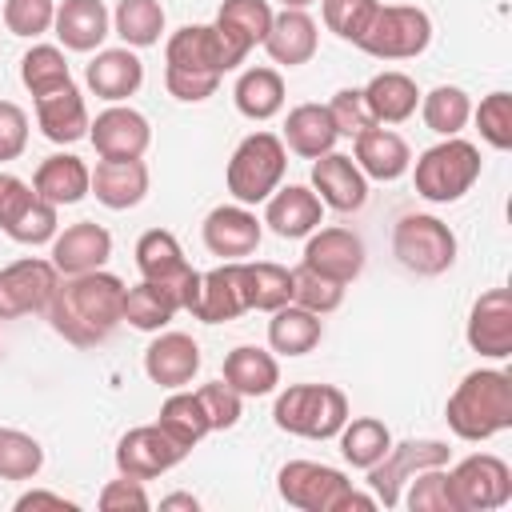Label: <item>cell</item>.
Wrapping results in <instances>:
<instances>
[{
  "instance_id": "cell-1",
  "label": "cell",
  "mask_w": 512,
  "mask_h": 512,
  "mask_svg": "<svg viewBox=\"0 0 512 512\" xmlns=\"http://www.w3.org/2000/svg\"><path fill=\"white\" fill-rule=\"evenodd\" d=\"M44 316L52 332L64 336L68 344L96 348L116 332V324H124V280L104 268L60 276Z\"/></svg>"
},
{
  "instance_id": "cell-2",
  "label": "cell",
  "mask_w": 512,
  "mask_h": 512,
  "mask_svg": "<svg viewBox=\"0 0 512 512\" xmlns=\"http://www.w3.org/2000/svg\"><path fill=\"white\" fill-rule=\"evenodd\" d=\"M240 68L216 24H184L164 44V88L184 104H200L216 96L224 72Z\"/></svg>"
},
{
  "instance_id": "cell-3",
  "label": "cell",
  "mask_w": 512,
  "mask_h": 512,
  "mask_svg": "<svg viewBox=\"0 0 512 512\" xmlns=\"http://www.w3.org/2000/svg\"><path fill=\"white\" fill-rule=\"evenodd\" d=\"M444 420L468 444H480V440L508 432L512 428V376L504 368L468 372L456 384V392L448 396Z\"/></svg>"
},
{
  "instance_id": "cell-4",
  "label": "cell",
  "mask_w": 512,
  "mask_h": 512,
  "mask_svg": "<svg viewBox=\"0 0 512 512\" xmlns=\"http://www.w3.org/2000/svg\"><path fill=\"white\" fill-rule=\"evenodd\" d=\"M276 492L288 508L300 512H372L380 508L376 496H364L352 488V480L332 468V464H316V460H288L276 472Z\"/></svg>"
},
{
  "instance_id": "cell-5",
  "label": "cell",
  "mask_w": 512,
  "mask_h": 512,
  "mask_svg": "<svg viewBox=\"0 0 512 512\" xmlns=\"http://www.w3.org/2000/svg\"><path fill=\"white\" fill-rule=\"evenodd\" d=\"M480 168L484 160L472 140L444 136L440 144L416 156L412 184H416V196H424L428 204H456L464 192H472V184L480 180Z\"/></svg>"
},
{
  "instance_id": "cell-6",
  "label": "cell",
  "mask_w": 512,
  "mask_h": 512,
  "mask_svg": "<svg viewBox=\"0 0 512 512\" xmlns=\"http://www.w3.org/2000/svg\"><path fill=\"white\" fill-rule=\"evenodd\" d=\"M344 420L348 396L336 384H288L272 404V424L304 440H332Z\"/></svg>"
},
{
  "instance_id": "cell-7",
  "label": "cell",
  "mask_w": 512,
  "mask_h": 512,
  "mask_svg": "<svg viewBox=\"0 0 512 512\" xmlns=\"http://www.w3.org/2000/svg\"><path fill=\"white\" fill-rule=\"evenodd\" d=\"M288 172V148L276 132H252L236 144L232 160H228V172H224V184L232 192L236 204H264L280 180Z\"/></svg>"
},
{
  "instance_id": "cell-8",
  "label": "cell",
  "mask_w": 512,
  "mask_h": 512,
  "mask_svg": "<svg viewBox=\"0 0 512 512\" xmlns=\"http://www.w3.org/2000/svg\"><path fill=\"white\" fill-rule=\"evenodd\" d=\"M392 256L416 276H440L456 264V232L428 212H408L392 228Z\"/></svg>"
},
{
  "instance_id": "cell-9",
  "label": "cell",
  "mask_w": 512,
  "mask_h": 512,
  "mask_svg": "<svg viewBox=\"0 0 512 512\" xmlns=\"http://www.w3.org/2000/svg\"><path fill=\"white\" fill-rule=\"evenodd\" d=\"M432 44V16L416 4H380L368 32L360 36V52L376 60H412Z\"/></svg>"
},
{
  "instance_id": "cell-10",
  "label": "cell",
  "mask_w": 512,
  "mask_h": 512,
  "mask_svg": "<svg viewBox=\"0 0 512 512\" xmlns=\"http://www.w3.org/2000/svg\"><path fill=\"white\" fill-rule=\"evenodd\" d=\"M456 512H496L512 500V468L492 452H472L448 468Z\"/></svg>"
},
{
  "instance_id": "cell-11",
  "label": "cell",
  "mask_w": 512,
  "mask_h": 512,
  "mask_svg": "<svg viewBox=\"0 0 512 512\" xmlns=\"http://www.w3.org/2000/svg\"><path fill=\"white\" fill-rule=\"evenodd\" d=\"M136 268L144 280L168 288L180 304V312L192 308L196 300V288H200V272L184 260V248L180 240L168 232V228H148L140 240H136Z\"/></svg>"
},
{
  "instance_id": "cell-12",
  "label": "cell",
  "mask_w": 512,
  "mask_h": 512,
  "mask_svg": "<svg viewBox=\"0 0 512 512\" xmlns=\"http://www.w3.org/2000/svg\"><path fill=\"white\" fill-rule=\"evenodd\" d=\"M452 460V448L444 440H404V444H392L372 468H368V488L376 496V504L384 508H396L400 496H404V484L424 472V468H444Z\"/></svg>"
},
{
  "instance_id": "cell-13",
  "label": "cell",
  "mask_w": 512,
  "mask_h": 512,
  "mask_svg": "<svg viewBox=\"0 0 512 512\" xmlns=\"http://www.w3.org/2000/svg\"><path fill=\"white\" fill-rule=\"evenodd\" d=\"M60 284V272L52 260L24 256L0 268V320H16L28 312H44L52 292Z\"/></svg>"
},
{
  "instance_id": "cell-14",
  "label": "cell",
  "mask_w": 512,
  "mask_h": 512,
  "mask_svg": "<svg viewBox=\"0 0 512 512\" xmlns=\"http://www.w3.org/2000/svg\"><path fill=\"white\" fill-rule=\"evenodd\" d=\"M184 456L188 448L176 444L160 424H140V428H128L116 444V472L132 480H156L172 472Z\"/></svg>"
},
{
  "instance_id": "cell-15",
  "label": "cell",
  "mask_w": 512,
  "mask_h": 512,
  "mask_svg": "<svg viewBox=\"0 0 512 512\" xmlns=\"http://www.w3.org/2000/svg\"><path fill=\"white\" fill-rule=\"evenodd\" d=\"M88 140L100 160H140L152 144V124L144 112L128 104H108L88 124Z\"/></svg>"
},
{
  "instance_id": "cell-16",
  "label": "cell",
  "mask_w": 512,
  "mask_h": 512,
  "mask_svg": "<svg viewBox=\"0 0 512 512\" xmlns=\"http://www.w3.org/2000/svg\"><path fill=\"white\" fill-rule=\"evenodd\" d=\"M188 312L204 324H228V320L252 312L248 284H244V260H224L212 272H200V288H196V300Z\"/></svg>"
},
{
  "instance_id": "cell-17",
  "label": "cell",
  "mask_w": 512,
  "mask_h": 512,
  "mask_svg": "<svg viewBox=\"0 0 512 512\" xmlns=\"http://www.w3.org/2000/svg\"><path fill=\"white\" fill-rule=\"evenodd\" d=\"M468 348L488 356V360H508L512 356V292L508 288H488L476 296L468 312Z\"/></svg>"
},
{
  "instance_id": "cell-18",
  "label": "cell",
  "mask_w": 512,
  "mask_h": 512,
  "mask_svg": "<svg viewBox=\"0 0 512 512\" xmlns=\"http://www.w3.org/2000/svg\"><path fill=\"white\" fill-rule=\"evenodd\" d=\"M200 232H204V248L212 256H220V260L252 256L260 248V236H264V228H260V220H256V212L248 204H220V208H212L204 216Z\"/></svg>"
},
{
  "instance_id": "cell-19",
  "label": "cell",
  "mask_w": 512,
  "mask_h": 512,
  "mask_svg": "<svg viewBox=\"0 0 512 512\" xmlns=\"http://www.w3.org/2000/svg\"><path fill=\"white\" fill-rule=\"evenodd\" d=\"M312 192L320 196L324 208H336V212H356L364 208L368 200V176L356 168L352 156L344 152H324L312 160Z\"/></svg>"
},
{
  "instance_id": "cell-20",
  "label": "cell",
  "mask_w": 512,
  "mask_h": 512,
  "mask_svg": "<svg viewBox=\"0 0 512 512\" xmlns=\"http://www.w3.org/2000/svg\"><path fill=\"white\" fill-rule=\"evenodd\" d=\"M112 256V232L96 220H76L52 236V264L60 276H80L104 268Z\"/></svg>"
},
{
  "instance_id": "cell-21",
  "label": "cell",
  "mask_w": 512,
  "mask_h": 512,
  "mask_svg": "<svg viewBox=\"0 0 512 512\" xmlns=\"http://www.w3.org/2000/svg\"><path fill=\"white\" fill-rule=\"evenodd\" d=\"M300 264H308L340 284H352L364 272V240L352 228H316V232H308Z\"/></svg>"
},
{
  "instance_id": "cell-22",
  "label": "cell",
  "mask_w": 512,
  "mask_h": 512,
  "mask_svg": "<svg viewBox=\"0 0 512 512\" xmlns=\"http://www.w3.org/2000/svg\"><path fill=\"white\" fill-rule=\"evenodd\" d=\"M84 84L92 88V96L120 104L128 96L140 92L144 84V60L124 44V48H96V56L84 68Z\"/></svg>"
},
{
  "instance_id": "cell-23",
  "label": "cell",
  "mask_w": 512,
  "mask_h": 512,
  "mask_svg": "<svg viewBox=\"0 0 512 512\" xmlns=\"http://www.w3.org/2000/svg\"><path fill=\"white\" fill-rule=\"evenodd\" d=\"M144 372L160 388H188L200 372V344L188 332H156V340L144 348Z\"/></svg>"
},
{
  "instance_id": "cell-24",
  "label": "cell",
  "mask_w": 512,
  "mask_h": 512,
  "mask_svg": "<svg viewBox=\"0 0 512 512\" xmlns=\"http://www.w3.org/2000/svg\"><path fill=\"white\" fill-rule=\"evenodd\" d=\"M32 104H36V124H40V132L52 144H76V140L88 136V124L92 120H88V104H84L76 80L60 84L52 92L32 96Z\"/></svg>"
},
{
  "instance_id": "cell-25",
  "label": "cell",
  "mask_w": 512,
  "mask_h": 512,
  "mask_svg": "<svg viewBox=\"0 0 512 512\" xmlns=\"http://www.w3.org/2000/svg\"><path fill=\"white\" fill-rule=\"evenodd\" d=\"M352 156H356V168L368 176V180H400L408 168H412V148L400 132L384 128V124H372L364 128L360 136H352Z\"/></svg>"
},
{
  "instance_id": "cell-26",
  "label": "cell",
  "mask_w": 512,
  "mask_h": 512,
  "mask_svg": "<svg viewBox=\"0 0 512 512\" xmlns=\"http://www.w3.org/2000/svg\"><path fill=\"white\" fill-rule=\"evenodd\" d=\"M324 220V204L312 188L304 184H288V188H276L268 200H264V220L280 240H300L308 232H316Z\"/></svg>"
},
{
  "instance_id": "cell-27",
  "label": "cell",
  "mask_w": 512,
  "mask_h": 512,
  "mask_svg": "<svg viewBox=\"0 0 512 512\" xmlns=\"http://www.w3.org/2000/svg\"><path fill=\"white\" fill-rule=\"evenodd\" d=\"M216 32L228 44V52L236 56V64H244V56L264 44L268 28H272V4L268 0H220L216 8Z\"/></svg>"
},
{
  "instance_id": "cell-28",
  "label": "cell",
  "mask_w": 512,
  "mask_h": 512,
  "mask_svg": "<svg viewBox=\"0 0 512 512\" xmlns=\"http://www.w3.org/2000/svg\"><path fill=\"white\" fill-rule=\"evenodd\" d=\"M320 48V32H316V20L304 12V8H284V12H272V28L264 36V52L284 64V68H296V64H308Z\"/></svg>"
},
{
  "instance_id": "cell-29",
  "label": "cell",
  "mask_w": 512,
  "mask_h": 512,
  "mask_svg": "<svg viewBox=\"0 0 512 512\" xmlns=\"http://www.w3.org/2000/svg\"><path fill=\"white\" fill-rule=\"evenodd\" d=\"M52 28L68 52H96L112 32V12L104 8V0H64L56 4Z\"/></svg>"
},
{
  "instance_id": "cell-30",
  "label": "cell",
  "mask_w": 512,
  "mask_h": 512,
  "mask_svg": "<svg viewBox=\"0 0 512 512\" xmlns=\"http://www.w3.org/2000/svg\"><path fill=\"white\" fill-rule=\"evenodd\" d=\"M92 196L112 208H136L148 196V164L144 160H100L92 168Z\"/></svg>"
},
{
  "instance_id": "cell-31",
  "label": "cell",
  "mask_w": 512,
  "mask_h": 512,
  "mask_svg": "<svg viewBox=\"0 0 512 512\" xmlns=\"http://www.w3.org/2000/svg\"><path fill=\"white\" fill-rule=\"evenodd\" d=\"M284 148L288 152H296V156H304V160H316V156H324V152H332L336 148V140H340V132H336V124H332V116H328V104H296L288 116H284Z\"/></svg>"
},
{
  "instance_id": "cell-32",
  "label": "cell",
  "mask_w": 512,
  "mask_h": 512,
  "mask_svg": "<svg viewBox=\"0 0 512 512\" xmlns=\"http://www.w3.org/2000/svg\"><path fill=\"white\" fill-rule=\"evenodd\" d=\"M32 188H36V196H44L56 208L60 204H80L92 192V168L72 152H56V156L40 160V168L32 176Z\"/></svg>"
},
{
  "instance_id": "cell-33",
  "label": "cell",
  "mask_w": 512,
  "mask_h": 512,
  "mask_svg": "<svg viewBox=\"0 0 512 512\" xmlns=\"http://www.w3.org/2000/svg\"><path fill=\"white\" fill-rule=\"evenodd\" d=\"M360 92H364L368 112H372L376 124H404V120L420 108V88H416V80H412L408 72H396V68L376 72Z\"/></svg>"
},
{
  "instance_id": "cell-34",
  "label": "cell",
  "mask_w": 512,
  "mask_h": 512,
  "mask_svg": "<svg viewBox=\"0 0 512 512\" xmlns=\"http://www.w3.org/2000/svg\"><path fill=\"white\" fill-rule=\"evenodd\" d=\"M228 388H236L240 396H268L276 392L280 384V364L268 348H256V344H236L228 356H224V376H220Z\"/></svg>"
},
{
  "instance_id": "cell-35",
  "label": "cell",
  "mask_w": 512,
  "mask_h": 512,
  "mask_svg": "<svg viewBox=\"0 0 512 512\" xmlns=\"http://www.w3.org/2000/svg\"><path fill=\"white\" fill-rule=\"evenodd\" d=\"M268 348L280 356H304L324 340V320L300 304H284L276 312H268Z\"/></svg>"
},
{
  "instance_id": "cell-36",
  "label": "cell",
  "mask_w": 512,
  "mask_h": 512,
  "mask_svg": "<svg viewBox=\"0 0 512 512\" xmlns=\"http://www.w3.org/2000/svg\"><path fill=\"white\" fill-rule=\"evenodd\" d=\"M236 112L248 120H272L284 108V76L276 68H244L232 88Z\"/></svg>"
},
{
  "instance_id": "cell-37",
  "label": "cell",
  "mask_w": 512,
  "mask_h": 512,
  "mask_svg": "<svg viewBox=\"0 0 512 512\" xmlns=\"http://www.w3.org/2000/svg\"><path fill=\"white\" fill-rule=\"evenodd\" d=\"M336 436H340V456H344V464L364 468V472L392 448V432H388V424L376 420V416H348Z\"/></svg>"
},
{
  "instance_id": "cell-38",
  "label": "cell",
  "mask_w": 512,
  "mask_h": 512,
  "mask_svg": "<svg viewBox=\"0 0 512 512\" xmlns=\"http://www.w3.org/2000/svg\"><path fill=\"white\" fill-rule=\"evenodd\" d=\"M156 424H160L176 444H184L188 452H192V448L212 432V424H208V416H204L200 396H196V392H184V388H172V396L160 404Z\"/></svg>"
},
{
  "instance_id": "cell-39",
  "label": "cell",
  "mask_w": 512,
  "mask_h": 512,
  "mask_svg": "<svg viewBox=\"0 0 512 512\" xmlns=\"http://www.w3.org/2000/svg\"><path fill=\"white\" fill-rule=\"evenodd\" d=\"M420 116L428 132L436 136H460L464 124L472 120V100L456 84H436L432 92H420Z\"/></svg>"
},
{
  "instance_id": "cell-40",
  "label": "cell",
  "mask_w": 512,
  "mask_h": 512,
  "mask_svg": "<svg viewBox=\"0 0 512 512\" xmlns=\"http://www.w3.org/2000/svg\"><path fill=\"white\" fill-rule=\"evenodd\" d=\"M176 312H180L176 296H172L168 288L152 284V280H140V284L124 288V320H128L132 328H140V332H160V328H168V320H172Z\"/></svg>"
},
{
  "instance_id": "cell-41",
  "label": "cell",
  "mask_w": 512,
  "mask_h": 512,
  "mask_svg": "<svg viewBox=\"0 0 512 512\" xmlns=\"http://www.w3.org/2000/svg\"><path fill=\"white\" fill-rule=\"evenodd\" d=\"M112 32L128 48H152L164 36V4L160 0H120L112 12Z\"/></svg>"
},
{
  "instance_id": "cell-42",
  "label": "cell",
  "mask_w": 512,
  "mask_h": 512,
  "mask_svg": "<svg viewBox=\"0 0 512 512\" xmlns=\"http://www.w3.org/2000/svg\"><path fill=\"white\" fill-rule=\"evenodd\" d=\"M244 284H248V308L256 312H276L292 300V268L272 264V260H244Z\"/></svg>"
},
{
  "instance_id": "cell-43",
  "label": "cell",
  "mask_w": 512,
  "mask_h": 512,
  "mask_svg": "<svg viewBox=\"0 0 512 512\" xmlns=\"http://www.w3.org/2000/svg\"><path fill=\"white\" fill-rule=\"evenodd\" d=\"M72 72H68V60L56 44H32L24 56H20V84L40 96V92H52L60 84H68Z\"/></svg>"
},
{
  "instance_id": "cell-44",
  "label": "cell",
  "mask_w": 512,
  "mask_h": 512,
  "mask_svg": "<svg viewBox=\"0 0 512 512\" xmlns=\"http://www.w3.org/2000/svg\"><path fill=\"white\" fill-rule=\"evenodd\" d=\"M292 304H300V308H308L316 316H328V312H336L344 304V284L324 276V272H316V268H308V264H296L292 268Z\"/></svg>"
},
{
  "instance_id": "cell-45",
  "label": "cell",
  "mask_w": 512,
  "mask_h": 512,
  "mask_svg": "<svg viewBox=\"0 0 512 512\" xmlns=\"http://www.w3.org/2000/svg\"><path fill=\"white\" fill-rule=\"evenodd\" d=\"M44 468V448L20 428H0V480H32Z\"/></svg>"
},
{
  "instance_id": "cell-46",
  "label": "cell",
  "mask_w": 512,
  "mask_h": 512,
  "mask_svg": "<svg viewBox=\"0 0 512 512\" xmlns=\"http://www.w3.org/2000/svg\"><path fill=\"white\" fill-rule=\"evenodd\" d=\"M376 8H380V0H324L320 4L324 28L336 32L344 44H360V36L368 32Z\"/></svg>"
},
{
  "instance_id": "cell-47",
  "label": "cell",
  "mask_w": 512,
  "mask_h": 512,
  "mask_svg": "<svg viewBox=\"0 0 512 512\" xmlns=\"http://www.w3.org/2000/svg\"><path fill=\"white\" fill-rule=\"evenodd\" d=\"M472 120L488 148H496V152L512 148V96L508 92H488L480 100V108H472Z\"/></svg>"
},
{
  "instance_id": "cell-48",
  "label": "cell",
  "mask_w": 512,
  "mask_h": 512,
  "mask_svg": "<svg viewBox=\"0 0 512 512\" xmlns=\"http://www.w3.org/2000/svg\"><path fill=\"white\" fill-rule=\"evenodd\" d=\"M412 512H456L452 492H448V472L444 468H424L408 480V496H400Z\"/></svg>"
},
{
  "instance_id": "cell-49",
  "label": "cell",
  "mask_w": 512,
  "mask_h": 512,
  "mask_svg": "<svg viewBox=\"0 0 512 512\" xmlns=\"http://www.w3.org/2000/svg\"><path fill=\"white\" fill-rule=\"evenodd\" d=\"M56 20V0H4V28L12 36L36 40L52 28Z\"/></svg>"
},
{
  "instance_id": "cell-50",
  "label": "cell",
  "mask_w": 512,
  "mask_h": 512,
  "mask_svg": "<svg viewBox=\"0 0 512 512\" xmlns=\"http://www.w3.org/2000/svg\"><path fill=\"white\" fill-rule=\"evenodd\" d=\"M200 404H204V416L212 424V432H224V428H236L240 416H244V396L236 388H228L224 380H212V384H200L196 388Z\"/></svg>"
},
{
  "instance_id": "cell-51",
  "label": "cell",
  "mask_w": 512,
  "mask_h": 512,
  "mask_svg": "<svg viewBox=\"0 0 512 512\" xmlns=\"http://www.w3.org/2000/svg\"><path fill=\"white\" fill-rule=\"evenodd\" d=\"M56 228H60V220H56V204H48L44 196H36L32 204H28V212L4 232V236H12L16 244H52V236H56Z\"/></svg>"
},
{
  "instance_id": "cell-52",
  "label": "cell",
  "mask_w": 512,
  "mask_h": 512,
  "mask_svg": "<svg viewBox=\"0 0 512 512\" xmlns=\"http://www.w3.org/2000/svg\"><path fill=\"white\" fill-rule=\"evenodd\" d=\"M328 116L336 124L340 136H360L364 128H372V112H368V100L360 88H340L332 100H328Z\"/></svg>"
},
{
  "instance_id": "cell-53",
  "label": "cell",
  "mask_w": 512,
  "mask_h": 512,
  "mask_svg": "<svg viewBox=\"0 0 512 512\" xmlns=\"http://www.w3.org/2000/svg\"><path fill=\"white\" fill-rule=\"evenodd\" d=\"M100 512H144L152 508L148 492H144V480H132V476H120V480H108L96 496Z\"/></svg>"
},
{
  "instance_id": "cell-54",
  "label": "cell",
  "mask_w": 512,
  "mask_h": 512,
  "mask_svg": "<svg viewBox=\"0 0 512 512\" xmlns=\"http://www.w3.org/2000/svg\"><path fill=\"white\" fill-rule=\"evenodd\" d=\"M28 148V112L12 100H0V164L16 160Z\"/></svg>"
},
{
  "instance_id": "cell-55",
  "label": "cell",
  "mask_w": 512,
  "mask_h": 512,
  "mask_svg": "<svg viewBox=\"0 0 512 512\" xmlns=\"http://www.w3.org/2000/svg\"><path fill=\"white\" fill-rule=\"evenodd\" d=\"M32 200H36V188L32 184H24L12 172H0V232H8L28 212Z\"/></svg>"
},
{
  "instance_id": "cell-56",
  "label": "cell",
  "mask_w": 512,
  "mask_h": 512,
  "mask_svg": "<svg viewBox=\"0 0 512 512\" xmlns=\"http://www.w3.org/2000/svg\"><path fill=\"white\" fill-rule=\"evenodd\" d=\"M28 508H68V512H76L80 504L76 500H68L64 492H44V488H32V492H24V496H16V512H28Z\"/></svg>"
},
{
  "instance_id": "cell-57",
  "label": "cell",
  "mask_w": 512,
  "mask_h": 512,
  "mask_svg": "<svg viewBox=\"0 0 512 512\" xmlns=\"http://www.w3.org/2000/svg\"><path fill=\"white\" fill-rule=\"evenodd\" d=\"M160 508H188V512H196V508H200V500H196V496H188V492H172V496H164V500H160Z\"/></svg>"
},
{
  "instance_id": "cell-58",
  "label": "cell",
  "mask_w": 512,
  "mask_h": 512,
  "mask_svg": "<svg viewBox=\"0 0 512 512\" xmlns=\"http://www.w3.org/2000/svg\"><path fill=\"white\" fill-rule=\"evenodd\" d=\"M284 8H308V4H316V0H280Z\"/></svg>"
}]
</instances>
